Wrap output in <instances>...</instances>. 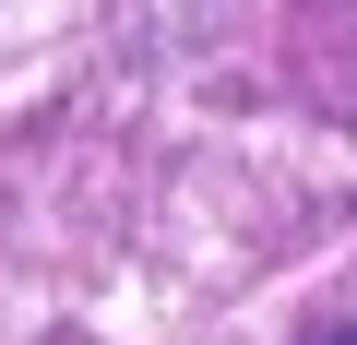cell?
<instances>
[{
	"mask_svg": "<svg viewBox=\"0 0 357 345\" xmlns=\"http://www.w3.org/2000/svg\"><path fill=\"white\" fill-rule=\"evenodd\" d=\"M321 345H357V333H321Z\"/></svg>",
	"mask_w": 357,
	"mask_h": 345,
	"instance_id": "obj_1",
	"label": "cell"
}]
</instances>
